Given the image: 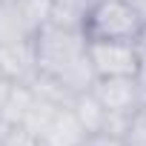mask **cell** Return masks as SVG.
<instances>
[{
  "label": "cell",
  "mask_w": 146,
  "mask_h": 146,
  "mask_svg": "<svg viewBox=\"0 0 146 146\" xmlns=\"http://www.w3.org/2000/svg\"><path fill=\"white\" fill-rule=\"evenodd\" d=\"M35 60L37 75L60 83L72 95L86 92L95 80L92 63H89V40L78 23L52 20L35 37Z\"/></svg>",
  "instance_id": "cell-1"
},
{
  "label": "cell",
  "mask_w": 146,
  "mask_h": 146,
  "mask_svg": "<svg viewBox=\"0 0 146 146\" xmlns=\"http://www.w3.org/2000/svg\"><path fill=\"white\" fill-rule=\"evenodd\" d=\"M20 126L35 132L43 146H80V140L86 137L69 103H54L37 95H32V103Z\"/></svg>",
  "instance_id": "cell-2"
},
{
  "label": "cell",
  "mask_w": 146,
  "mask_h": 146,
  "mask_svg": "<svg viewBox=\"0 0 146 146\" xmlns=\"http://www.w3.org/2000/svg\"><path fill=\"white\" fill-rule=\"evenodd\" d=\"M143 20L126 0H89L80 15V32L86 40H140Z\"/></svg>",
  "instance_id": "cell-3"
},
{
  "label": "cell",
  "mask_w": 146,
  "mask_h": 146,
  "mask_svg": "<svg viewBox=\"0 0 146 146\" xmlns=\"http://www.w3.org/2000/svg\"><path fill=\"white\" fill-rule=\"evenodd\" d=\"M89 92L109 112L112 126H115V135H123L129 115L146 100L135 78H95L92 86H89Z\"/></svg>",
  "instance_id": "cell-4"
},
{
  "label": "cell",
  "mask_w": 146,
  "mask_h": 146,
  "mask_svg": "<svg viewBox=\"0 0 146 146\" xmlns=\"http://www.w3.org/2000/svg\"><path fill=\"white\" fill-rule=\"evenodd\" d=\"M89 63L95 78H135L137 43L135 40H89Z\"/></svg>",
  "instance_id": "cell-5"
},
{
  "label": "cell",
  "mask_w": 146,
  "mask_h": 146,
  "mask_svg": "<svg viewBox=\"0 0 146 146\" xmlns=\"http://www.w3.org/2000/svg\"><path fill=\"white\" fill-rule=\"evenodd\" d=\"M37 75V60H35V43L20 40V43H9V46H0V78L29 86Z\"/></svg>",
  "instance_id": "cell-6"
},
{
  "label": "cell",
  "mask_w": 146,
  "mask_h": 146,
  "mask_svg": "<svg viewBox=\"0 0 146 146\" xmlns=\"http://www.w3.org/2000/svg\"><path fill=\"white\" fill-rule=\"evenodd\" d=\"M72 112H75V117H78V123L83 126V132L86 135H92V132H112L115 135V126H112V117H109V112L98 103V98L86 89V92H78L75 98H72Z\"/></svg>",
  "instance_id": "cell-7"
},
{
  "label": "cell",
  "mask_w": 146,
  "mask_h": 146,
  "mask_svg": "<svg viewBox=\"0 0 146 146\" xmlns=\"http://www.w3.org/2000/svg\"><path fill=\"white\" fill-rule=\"evenodd\" d=\"M32 32L26 29L15 0H0V46H9V43H20L29 40Z\"/></svg>",
  "instance_id": "cell-8"
},
{
  "label": "cell",
  "mask_w": 146,
  "mask_h": 146,
  "mask_svg": "<svg viewBox=\"0 0 146 146\" xmlns=\"http://www.w3.org/2000/svg\"><path fill=\"white\" fill-rule=\"evenodd\" d=\"M15 6L26 23V29L32 32V37L54 20V6H52V0H15Z\"/></svg>",
  "instance_id": "cell-9"
},
{
  "label": "cell",
  "mask_w": 146,
  "mask_h": 146,
  "mask_svg": "<svg viewBox=\"0 0 146 146\" xmlns=\"http://www.w3.org/2000/svg\"><path fill=\"white\" fill-rule=\"evenodd\" d=\"M123 143L126 146H146V100L129 115L126 129H123Z\"/></svg>",
  "instance_id": "cell-10"
},
{
  "label": "cell",
  "mask_w": 146,
  "mask_h": 146,
  "mask_svg": "<svg viewBox=\"0 0 146 146\" xmlns=\"http://www.w3.org/2000/svg\"><path fill=\"white\" fill-rule=\"evenodd\" d=\"M0 146H43V143L26 126H9L0 132Z\"/></svg>",
  "instance_id": "cell-11"
},
{
  "label": "cell",
  "mask_w": 146,
  "mask_h": 146,
  "mask_svg": "<svg viewBox=\"0 0 146 146\" xmlns=\"http://www.w3.org/2000/svg\"><path fill=\"white\" fill-rule=\"evenodd\" d=\"M52 6H54V20H66V23L80 26V15L89 6V0H52Z\"/></svg>",
  "instance_id": "cell-12"
},
{
  "label": "cell",
  "mask_w": 146,
  "mask_h": 146,
  "mask_svg": "<svg viewBox=\"0 0 146 146\" xmlns=\"http://www.w3.org/2000/svg\"><path fill=\"white\" fill-rule=\"evenodd\" d=\"M12 89H15L12 80H3V78H0V132L12 126V123H9V100H12Z\"/></svg>",
  "instance_id": "cell-13"
},
{
  "label": "cell",
  "mask_w": 146,
  "mask_h": 146,
  "mask_svg": "<svg viewBox=\"0 0 146 146\" xmlns=\"http://www.w3.org/2000/svg\"><path fill=\"white\" fill-rule=\"evenodd\" d=\"M80 146H126L120 135H112V132H92L80 140Z\"/></svg>",
  "instance_id": "cell-14"
},
{
  "label": "cell",
  "mask_w": 146,
  "mask_h": 146,
  "mask_svg": "<svg viewBox=\"0 0 146 146\" xmlns=\"http://www.w3.org/2000/svg\"><path fill=\"white\" fill-rule=\"evenodd\" d=\"M135 80L146 98V43H137V69H135Z\"/></svg>",
  "instance_id": "cell-15"
},
{
  "label": "cell",
  "mask_w": 146,
  "mask_h": 146,
  "mask_svg": "<svg viewBox=\"0 0 146 146\" xmlns=\"http://www.w3.org/2000/svg\"><path fill=\"white\" fill-rule=\"evenodd\" d=\"M126 3H129V6L135 9V15L146 23V0H126Z\"/></svg>",
  "instance_id": "cell-16"
},
{
  "label": "cell",
  "mask_w": 146,
  "mask_h": 146,
  "mask_svg": "<svg viewBox=\"0 0 146 146\" xmlns=\"http://www.w3.org/2000/svg\"><path fill=\"white\" fill-rule=\"evenodd\" d=\"M137 43H146V23H143V29H140V40Z\"/></svg>",
  "instance_id": "cell-17"
}]
</instances>
